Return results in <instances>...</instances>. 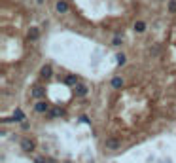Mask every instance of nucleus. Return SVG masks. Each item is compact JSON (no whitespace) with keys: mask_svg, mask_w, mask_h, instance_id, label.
I'll return each instance as SVG.
<instances>
[{"mask_svg":"<svg viewBox=\"0 0 176 163\" xmlns=\"http://www.w3.org/2000/svg\"><path fill=\"white\" fill-rule=\"evenodd\" d=\"M51 74H53V68H51V65H45V66H42V70H40V76H42V78L49 80V78H51Z\"/></svg>","mask_w":176,"mask_h":163,"instance_id":"20e7f679","label":"nucleus"},{"mask_svg":"<svg viewBox=\"0 0 176 163\" xmlns=\"http://www.w3.org/2000/svg\"><path fill=\"white\" fill-rule=\"evenodd\" d=\"M49 116H51V118H59V116H63V110L61 108H51Z\"/></svg>","mask_w":176,"mask_h":163,"instance_id":"ddd939ff","label":"nucleus"},{"mask_svg":"<svg viewBox=\"0 0 176 163\" xmlns=\"http://www.w3.org/2000/svg\"><path fill=\"white\" fill-rule=\"evenodd\" d=\"M64 84H68V85H76V84H78V78H76V76H66V78H64Z\"/></svg>","mask_w":176,"mask_h":163,"instance_id":"f8f14e48","label":"nucleus"},{"mask_svg":"<svg viewBox=\"0 0 176 163\" xmlns=\"http://www.w3.org/2000/svg\"><path fill=\"white\" fill-rule=\"evenodd\" d=\"M31 95H32V97H36V99H42V97L45 95V89H44L42 85H34V87H32V91H31Z\"/></svg>","mask_w":176,"mask_h":163,"instance_id":"7ed1b4c3","label":"nucleus"},{"mask_svg":"<svg viewBox=\"0 0 176 163\" xmlns=\"http://www.w3.org/2000/svg\"><path fill=\"white\" fill-rule=\"evenodd\" d=\"M23 118H25L23 112H21V110H15L13 116H12V122H23Z\"/></svg>","mask_w":176,"mask_h":163,"instance_id":"9d476101","label":"nucleus"},{"mask_svg":"<svg viewBox=\"0 0 176 163\" xmlns=\"http://www.w3.org/2000/svg\"><path fill=\"white\" fill-rule=\"evenodd\" d=\"M74 91H76V95H80V97L87 95V87L83 84H76V85H74Z\"/></svg>","mask_w":176,"mask_h":163,"instance_id":"423d86ee","label":"nucleus"},{"mask_svg":"<svg viewBox=\"0 0 176 163\" xmlns=\"http://www.w3.org/2000/svg\"><path fill=\"white\" fill-rule=\"evenodd\" d=\"M169 12L176 13V0H170V2H169Z\"/></svg>","mask_w":176,"mask_h":163,"instance_id":"4468645a","label":"nucleus"},{"mask_svg":"<svg viewBox=\"0 0 176 163\" xmlns=\"http://www.w3.org/2000/svg\"><path fill=\"white\" fill-rule=\"evenodd\" d=\"M27 36H29V40H36V38L40 36V31H38L36 27H32V29L29 31V34H27Z\"/></svg>","mask_w":176,"mask_h":163,"instance_id":"1a4fd4ad","label":"nucleus"},{"mask_svg":"<svg viewBox=\"0 0 176 163\" xmlns=\"http://www.w3.org/2000/svg\"><path fill=\"white\" fill-rule=\"evenodd\" d=\"M123 84H125V82H123V78H121V76L112 78V87H114V89H121V87H123Z\"/></svg>","mask_w":176,"mask_h":163,"instance_id":"6e6552de","label":"nucleus"},{"mask_svg":"<svg viewBox=\"0 0 176 163\" xmlns=\"http://www.w3.org/2000/svg\"><path fill=\"white\" fill-rule=\"evenodd\" d=\"M104 146H106L108 150H117V148L121 146V141H119V138H108Z\"/></svg>","mask_w":176,"mask_h":163,"instance_id":"f03ea898","label":"nucleus"},{"mask_svg":"<svg viewBox=\"0 0 176 163\" xmlns=\"http://www.w3.org/2000/svg\"><path fill=\"white\" fill-rule=\"evenodd\" d=\"M34 110H36L38 114H44V112H47V110H49V104H47L45 101H40V103H36V104H34Z\"/></svg>","mask_w":176,"mask_h":163,"instance_id":"39448f33","label":"nucleus"},{"mask_svg":"<svg viewBox=\"0 0 176 163\" xmlns=\"http://www.w3.org/2000/svg\"><path fill=\"white\" fill-rule=\"evenodd\" d=\"M66 163H70V161H66Z\"/></svg>","mask_w":176,"mask_h":163,"instance_id":"f3484780","label":"nucleus"},{"mask_svg":"<svg viewBox=\"0 0 176 163\" xmlns=\"http://www.w3.org/2000/svg\"><path fill=\"white\" fill-rule=\"evenodd\" d=\"M55 10H57L59 13H66V12H68V4L64 2V0H59V2L55 4Z\"/></svg>","mask_w":176,"mask_h":163,"instance_id":"0eeeda50","label":"nucleus"},{"mask_svg":"<svg viewBox=\"0 0 176 163\" xmlns=\"http://www.w3.org/2000/svg\"><path fill=\"white\" fill-rule=\"evenodd\" d=\"M34 163H47L44 157H34Z\"/></svg>","mask_w":176,"mask_h":163,"instance_id":"dca6fc26","label":"nucleus"},{"mask_svg":"<svg viewBox=\"0 0 176 163\" xmlns=\"http://www.w3.org/2000/svg\"><path fill=\"white\" fill-rule=\"evenodd\" d=\"M135 31H136V32H144V31H146V23H144V21H136V23H135Z\"/></svg>","mask_w":176,"mask_h":163,"instance_id":"9b49d317","label":"nucleus"},{"mask_svg":"<svg viewBox=\"0 0 176 163\" xmlns=\"http://www.w3.org/2000/svg\"><path fill=\"white\" fill-rule=\"evenodd\" d=\"M117 63H119V65H123V63H125V55H123V53H119V55H117Z\"/></svg>","mask_w":176,"mask_h":163,"instance_id":"2eb2a0df","label":"nucleus"},{"mask_svg":"<svg viewBox=\"0 0 176 163\" xmlns=\"http://www.w3.org/2000/svg\"><path fill=\"white\" fill-rule=\"evenodd\" d=\"M34 141L32 138H23L21 141V148H23V152H27V154H31V152H34Z\"/></svg>","mask_w":176,"mask_h":163,"instance_id":"f257e3e1","label":"nucleus"}]
</instances>
